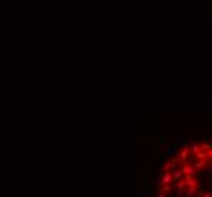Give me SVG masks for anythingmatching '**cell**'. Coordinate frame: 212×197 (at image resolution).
<instances>
[{
  "mask_svg": "<svg viewBox=\"0 0 212 197\" xmlns=\"http://www.w3.org/2000/svg\"><path fill=\"white\" fill-rule=\"evenodd\" d=\"M200 197H212V194H211V193H206V191H202Z\"/></svg>",
  "mask_w": 212,
  "mask_h": 197,
  "instance_id": "obj_1",
  "label": "cell"
},
{
  "mask_svg": "<svg viewBox=\"0 0 212 197\" xmlns=\"http://www.w3.org/2000/svg\"><path fill=\"white\" fill-rule=\"evenodd\" d=\"M165 196H167V194H162V193H159V194H158V197H165Z\"/></svg>",
  "mask_w": 212,
  "mask_h": 197,
  "instance_id": "obj_2",
  "label": "cell"
}]
</instances>
